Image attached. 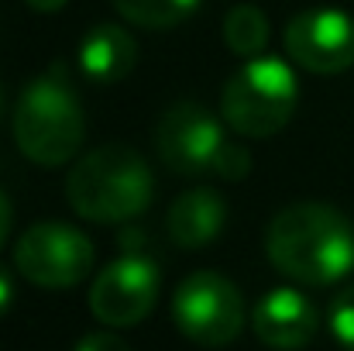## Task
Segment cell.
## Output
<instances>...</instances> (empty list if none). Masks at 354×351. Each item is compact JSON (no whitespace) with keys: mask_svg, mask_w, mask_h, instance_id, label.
Instances as JSON below:
<instances>
[{"mask_svg":"<svg viewBox=\"0 0 354 351\" xmlns=\"http://www.w3.org/2000/svg\"><path fill=\"white\" fill-rule=\"evenodd\" d=\"M265 251L282 276L303 286H330L354 269V231L327 204H292L272 217Z\"/></svg>","mask_w":354,"mask_h":351,"instance_id":"obj_1","label":"cell"},{"mask_svg":"<svg viewBox=\"0 0 354 351\" xmlns=\"http://www.w3.org/2000/svg\"><path fill=\"white\" fill-rule=\"evenodd\" d=\"M224 221H227V204H224V197L214 186L186 190L169 207V234L186 251L210 244L221 234Z\"/></svg>","mask_w":354,"mask_h":351,"instance_id":"obj_11","label":"cell"},{"mask_svg":"<svg viewBox=\"0 0 354 351\" xmlns=\"http://www.w3.org/2000/svg\"><path fill=\"white\" fill-rule=\"evenodd\" d=\"M296 100H299V87L292 69L282 59L258 55L248 59L224 83L221 117L227 120L231 131L244 138H272L289 124Z\"/></svg>","mask_w":354,"mask_h":351,"instance_id":"obj_4","label":"cell"},{"mask_svg":"<svg viewBox=\"0 0 354 351\" xmlns=\"http://www.w3.org/2000/svg\"><path fill=\"white\" fill-rule=\"evenodd\" d=\"M196 3L200 0H114L124 21H131L138 28H151V31L179 24L183 17H189L196 10Z\"/></svg>","mask_w":354,"mask_h":351,"instance_id":"obj_14","label":"cell"},{"mask_svg":"<svg viewBox=\"0 0 354 351\" xmlns=\"http://www.w3.org/2000/svg\"><path fill=\"white\" fill-rule=\"evenodd\" d=\"M224 42L241 59H258L268 45V17L254 3H237L224 17Z\"/></svg>","mask_w":354,"mask_h":351,"instance_id":"obj_13","label":"cell"},{"mask_svg":"<svg viewBox=\"0 0 354 351\" xmlns=\"http://www.w3.org/2000/svg\"><path fill=\"white\" fill-rule=\"evenodd\" d=\"M10 124H14L17 148L45 169L69 162L80 152L83 134H86V117L80 107V97L55 73L38 76L24 87V93L14 104Z\"/></svg>","mask_w":354,"mask_h":351,"instance_id":"obj_3","label":"cell"},{"mask_svg":"<svg viewBox=\"0 0 354 351\" xmlns=\"http://www.w3.org/2000/svg\"><path fill=\"white\" fill-rule=\"evenodd\" d=\"M31 10H41V14H52V10H62L69 0H24Z\"/></svg>","mask_w":354,"mask_h":351,"instance_id":"obj_20","label":"cell"},{"mask_svg":"<svg viewBox=\"0 0 354 351\" xmlns=\"http://www.w3.org/2000/svg\"><path fill=\"white\" fill-rule=\"evenodd\" d=\"M172 321L193 345L224 348L244 327V300L227 276L210 269L193 272L176 286Z\"/></svg>","mask_w":354,"mask_h":351,"instance_id":"obj_5","label":"cell"},{"mask_svg":"<svg viewBox=\"0 0 354 351\" xmlns=\"http://www.w3.org/2000/svg\"><path fill=\"white\" fill-rule=\"evenodd\" d=\"M248 169H251V155H248V148L237 145V141H227L224 152H221L217 162H214V176H221V179H227V183L244 179Z\"/></svg>","mask_w":354,"mask_h":351,"instance_id":"obj_16","label":"cell"},{"mask_svg":"<svg viewBox=\"0 0 354 351\" xmlns=\"http://www.w3.org/2000/svg\"><path fill=\"white\" fill-rule=\"evenodd\" d=\"M17 272L45 289H69L83 282L93 269V241L73 224L62 221H41L31 224L17 237L14 248Z\"/></svg>","mask_w":354,"mask_h":351,"instance_id":"obj_6","label":"cell"},{"mask_svg":"<svg viewBox=\"0 0 354 351\" xmlns=\"http://www.w3.org/2000/svg\"><path fill=\"white\" fill-rule=\"evenodd\" d=\"M138 62L134 38L118 24H97L80 42V66L93 83H120Z\"/></svg>","mask_w":354,"mask_h":351,"instance_id":"obj_12","label":"cell"},{"mask_svg":"<svg viewBox=\"0 0 354 351\" xmlns=\"http://www.w3.org/2000/svg\"><path fill=\"white\" fill-rule=\"evenodd\" d=\"M227 141L231 138L224 134L221 120L193 100L172 104L155 127L158 159L179 176L214 172V162H217V155L224 152Z\"/></svg>","mask_w":354,"mask_h":351,"instance_id":"obj_7","label":"cell"},{"mask_svg":"<svg viewBox=\"0 0 354 351\" xmlns=\"http://www.w3.org/2000/svg\"><path fill=\"white\" fill-rule=\"evenodd\" d=\"M0 111H3V93H0Z\"/></svg>","mask_w":354,"mask_h":351,"instance_id":"obj_21","label":"cell"},{"mask_svg":"<svg viewBox=\"0 0 354 351\" xmlns=\"http://www.w3.org/2000/svg\"><path fill=\"white\" fill-rule=\"evenodd\" d=\"M151 169L127 145H100L86 152L66 179L69 207L93 224L134 221L151 204Z\"/></svg>","mask_w":354,"mask_h":351,"instance_id":"obj_2","label":"cell"},{"mask_svg":"<svg viewBox=\"0 0 354 351\" xmlns=\"http://www.w3.org/2000/svg\"><path fill=\"white\" fill-rule=\"evenodd\" d=\"M254 338L275 351H296L317 334V307L299 289H272L254 307Z\"/></svg>","mask_w":354,"mask_h":351,"instance_id":"obj_10","label":"cell"},{"mask_svg":"<svg viewBox=\"0 0 354 351\" xmlns=\"http://www.w3.org/2000/svg\"><path fill=\"white\" fill-rule=\"evenodd\" d=\"M10 217H14V207H10L7 193L0 190V244H3V241H7V234H10Z\"/></svg>","mask_w":354,"mask_h":351,"instance_id":"obj_19","label":"cell"},{"mask_svg":"<svg viewBox=\"0 0 354 351\" xmlns=\"http://www.w3.org/2000/svg\"><path fill=\"white\" fill-rule=\"evenodd\" d=\"M10 303H14V279H10V272L0 265V317L10 310Z\"/></svg>","mask_w":354,"mask_h":351,"instance_id":"obj_18","label":"cell"},{"mask_svg":"<svg viewBox=\"0 0 354 351\" xmlns=\"http://www.w3.org/2000/svg\"><path fill=\"white\" fill-rule=\"evenodd\" d=\"M158 265L148 255H120L90 286V314L107 327L141 324L158 300Z\"/></svg>","mask_w":354,"mask_h":351,"instance_id":"obj_8","label":"cell"},{"mask_svg":"<svg viewBox=\"0 0 354 351\" xmlns=\"http://www.w3.org/2000/svg\"><path fill=\"white\" fill-rule=\"evenodd\" d=\"M76 351H131L127 348V341L118 338V334H111V331H97V334H86Z\"/></svg>","mask_w":354,"mask_h":351,"instance_id":"obj_17","label":"cell"},{"mask_svg":"<svg viewBox=\"0 0 354 351\" xmlns=\"http://www.w3.org/2000/svg\"><path fill=\"white\" fill-rule=\"evenodd\" d=\"M330 331L334 338L344 345L348 351H354V286L341 289L330 303Z\"/></svg>","mask_w":354,"mask_h":351,"instance_id":"obj_15","label":"cell"},{"mask_svg":"<svg viewBox=\"0 0 354 351\" xmlns=\"http://www.w3.org/2000/svg\"><path fill=\"white\" fill-rule=\"evenodd\" d=\"M286 52L317 76L354 66V17L344 10H303L286 24Z\"/></svg>","mask_w":354,"mask_h":351,"instance_id":"obj_9","label":"cell"}]
</instances>
